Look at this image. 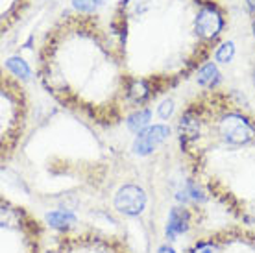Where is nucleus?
Listing matches in <instances>:
<instances>
[{"label": "nucleus", "mask_w": 255, "mask_h": 253, "mask_svg": "<svg viewBox=\"0 0 255 253\" xmlns=\"http://www.w3.org/2000/svg\"><path fill=\"white\" fill-rule=\"evenodd\" d=\"M220 135L228 144L243 146L254 139V127L241 115H228L220 122Z\"/></svg>", "instance_id": "obj_1"}, {"label": "nucleus", "mask_w": 255, "mask_h": 253, "mask_svg": "<svg viewBox=\"0 0 255 253\" xmlns=\"http://www.w3.org/2000/svg\"><path fill=\"white\" fill-rule=\"evenodd\" d=\"M146 207V192L137 185H124L115 194V209L126 216H139Z\"/></svg>", "instance_id": "obj_2"}, {"label": "nucleus", "mask_w": 255, "mask_h": 253, "mask_svg": "<svg viewBox=\"0 0 255 253\" xmlns=\"http://www.w3.org/2000/svg\"><path fill=\"white\" fill-rule=\"evenodd\" d=\"M170 135V127L163 126V124H155V126H148L146 129L135 137L133 140V152L137 155H148L152 153L161 142H165L166 137Z\"/></svg>", "instance_id": "obj_3"}, {"label": "nucleus", "mask_w": 255, "mask_h": 253, "mask_svg": "<svg viewBox=\"0 0 255 253\" xmlns=\"http://www.w3.org/2000/svg\"><path fill=\"white\" fill-rule=\"evenodd\" d=\"M224 20L220 17V13L213 7H204L202 11L198 13L196 17V30L202 37H217L218 32L222 30Z\"/></svg>", "instance_id": "obj_4"}, {"label": "nucleus", "mask_w": 255, "mask_h": 253, "mask_svg": "<svg viewBox=\"0 0 255 253\" xmlns=\"http://www.w3.org/2000/svg\"><path fill=\"white\" fill-rule=\"evenodd\" d=\"M189 220H191V216H189V213L185 209H181V207L170 209L168 222H166V237L170 241H174L178 235L185 233L187 229H189Z\"/></svg>", "instance_id": "obj_5"}, {"label": "nucleus", "mask_w": 255, "mask_h": 253, "mask_svg": "<svg viewBox=\"0 0 255 253\" xmlns=\"http://www.w3.org/2000/svg\"><path fill=\"white\" fill-rule=\"evenodd\" d=\"M46 222H48V226H52V228L56 229H69L76 224V215L65 209L50 211L46 215Z\"/></svg>", "instance_id": "obj_6"}, {"label": "nucleus", "mask_w": 255, "mask_h": 253, "mask_svg": "<svg viewBox=\"0 0 255 253\" xmlns=\"http://www.w3.org/2000/svg\"><path fill=\"white\" fill-rule=\"evenodd\" d=\"M152 119V111L150 109H139L128 117V127L135 133H140L142 129L148 127V122Z\"/></svg>", "instance_id": "obj_7"}, {"label": "nucleus", "mask_w": 255, "mask_h": 253, "mask_svg": "<svg viewBox=\"0 0 255 253\" xmlns=\"http://www.w3.org/2000/svg\"><path fill=\"white\" fill-rule=\"evenodd\" d=\"M196 80H198V83L204 85V87H213L215 83H218V80H220V72H218L217 65L215 63L204 65L202 69L198 70Z\"/></svg>", "instance_id": "obj_8"}, {"label": "nucleus", "mask_w": 255, "mask_h": 253, "mask_svg": "<svg viewBox=\"0 0 255 253\" xmlns=\"http://www.w3.org/2000/svg\"><path fill=\"white\" fill-rule=\"evenodd\" d=\"M179 133H181V140H192L198 135V122L192 119L191 115H185L181 122H179Z\"/></svg>", "instance_id": "obj_9"}, {"label": "nucleus", "mask_w": 255, "mask_h": 253, "mask_svg": "<svg viewBox=\"0 0 255 253\" xmlns=\"http://www.w3.org/2000/svg\"><path fill=\"white\" fill-rule=\"evenodd\" d=\"M7 65V69L11 70L15 76H19L22 78V80H28L30 78V67H28V63H26L24 59H20V57H9L6 61Z\"/></svg>", "instance_id": "obj_10"}, {"label": "nucleus", "mask_w": 255, "mask_h": 253, "mask_svg": "<svg viewBox=\"0 0 255 253\" xmlns=\"http://www.w3.org/2000/svg\"><path fill=\"white\" fill-rule=\"evenodd\" d=\"M129 96L133 98V100L137 102H144L150 96V89H148V85L142 80H139V82H133V85L129 87Z\"/></svg>", "instance_id": "obj_11"}, {"label": "nucleus", "mask_w": 255, "mask_h": 253, "mask_svg": "<svg viewBox=\"0 0 255 253\" xmlns=\"http://www.w3.org/2000/svg\"><path fill=\"white\" fill-rule=\"evenodd\" d=\"M233 56H235V44L231 43V41L218 46V50H217L218 63H230L231 59H233Z\"/></svg>", "instance_id": "obj_12"}, {"label": "nucleus", "mask_w": 255, "mask_h": 253, "mask_svg": "<svg viewBox=\"0 0 255 253\" xmlns=\"http://www.w3.org/2000/svg\"><path fill=\"white\" fill-rule=\"evenodd\" d=\"M104 0H72V6L80 11H95L98 6H102Z\"/></svg>", "instance_id": "obj_13"}, {"label": "nucleus", "mask_w": 255, "mask_h": 253, "mask_svg": "<svg viewBox=\"0 0 255 253\" xmlns=\"http://www.w3.org/2000/svg\"><path fill=\"white\" fill-rule=\"evenodd\" d=\"M191 253H220V248L213 242H200L196 246L192 248Z\"/></svg>", "instance_id": "obj_14"}, {"label": "nucleus", "mask_w": 255, "mask_h": 253, "mask_svg": "<svg viewBox=\"0 0 255 253\" xmlns=\"http://www.w3.org/2000/svg\"><path fill=\"white\" fill-rule=\"evenodd\" d=\"M157 113H159L161 119H168L170 115L174 113V102L172 100H165L163 104L159 106V109H157Z\"/></svg>", "instance_id": "obj_15"}, {"label": "nucleus", "mask_w": 255, "mask_h": 253, "mask_svg": "<svg viewBox=\"0 0 255 253\" xmlns=\"http://www.w3.org/2000/svg\"><path fill=\"white\" fill-rule=\"evenodd\" d=\"M157 253H176V250H174L172 246H168V244H165V246H161L159 250H157Z\"/></svg>", "instance_id": "obj_16"}, {"label": "nucleus", "mask_w": 255, "mask_h": 253, "mask_svg": "<svg viewBox=\"0 0 255 253\" xmlns=\"http://www.w3.org/2000/svg\"><path fill=\"white\" fill-rule=\"evenodd\" d=\"M248 4H250V7H254L255 9V0H248Z\"/></svg>", "instance_id": "obj_17"}, {"label": "nucleus", "mask_w": 255, "mask_h": 253, "mask_svg": "<svg viewBox=\"0 0 255 253\" xmlns=\"http://www.w3.org/2000/svg\"><path fill=\"white\" fill-rule=\"evenodd\" d=\"M254 35H255V20H254Z\"/></svg>", "instance_id": "obj_18"}]
</instances>
